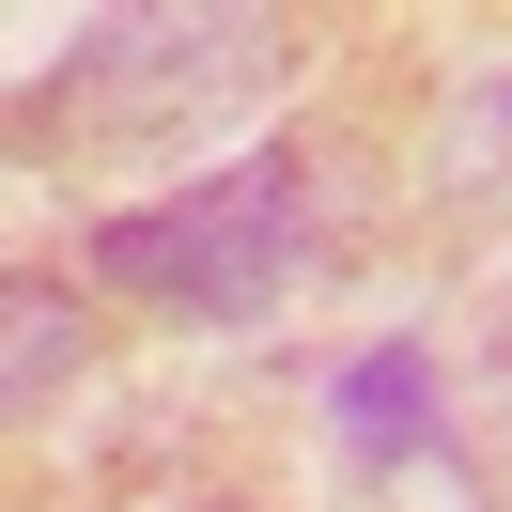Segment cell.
I'll use <instances>...</instances> for the list:
<instances>
[{"instance_id": "cell-2", "label": "cell", "mask_w": 512, "mask_h": 512, "mask_svg": "<svg viewBox=\"0 0 512 512\" xmlns=\"http://www.w3.org/2000/svg\"><path fill=\"white\" fill-rule=\"evenodd\" d=\"M264 47H280L264 16H125V32H94V63H140V78H109V125H156V109L249 94Z\"/></svg>"}, {"instance_id": "cell-1", "label": "cell", "mask_w": 512, "mask_h": 512, "mask_svg": "<svg viewBox=\"0 0 512 512\" xmlns=\"http://www.w3.org/2000/svg\"><path fill=\"white\" fill-rule=\"evenodd\" d=\"M295 264H311L295 156H249V171H218V187L140 202V218H109V233H94V280L156 295V311H187V326H249V311H280Z\"/></svg>"}, {"instance_id": "cell-4", "label": "cell", "mask_w": 512, "mask_h": 512, "mask_svg": "<svg viewBox=\"0 0 512 512\" xmlns=\"http://www.w3.org/2000/svg\"><path fill=\"white\" fill-rule=\"evenodd\" d=\"M63 357H78V311H63L47 280H16V419L47 404V373H63Z\"/></svg>"}, {"instance_id": "cell-3", "label": "cell", "mask_w": 512, "mask_h": 512, "mask_svg": "<svg viewBox=\"0 0 512 512\" xmlns=\"http://www.w3.org/2000/svg\"><path fill=\"white\" fill-rule=\"evenodd\" d=\"M342 419H357V450H419V357H357Z\"/></svg>"}]
</instances>
